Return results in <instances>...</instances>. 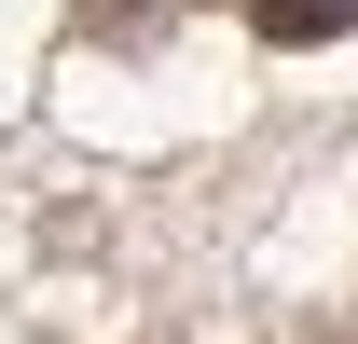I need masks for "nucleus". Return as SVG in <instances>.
<instances>
[{
    "instance_id": "nucleus-1",
    "label": "nucleus",
    "mask_w": 358,
    "mask_h": 344,
    "mask_svg": "<svg viewBox=\"0 0 358 344\" xmlns=\"http://www.w3.org/2000/svg\"><path fill=\"white\" fill-rule=\"evenodd\" d=\"M248 28H262V42H331L345 0H248Z\"/></svg>"
},
{
    "instance_id": "nucleus-2",
    "label": "nucleus",
    "mask_w": 358,
    "mask_h": 344,
    "mask_svg": "<svg viewBox=\"0 0 358 344\" xmlns=\"http://www.w3.org/2000/svg\"><path fill=\"white\" fill-rule=\"evenodd\" d=\"M83 14H96V28H152V0H83Z\"/></svg>"
}]
</instances>
